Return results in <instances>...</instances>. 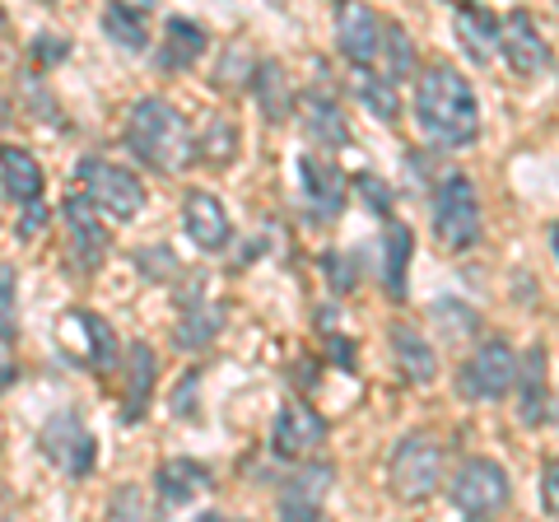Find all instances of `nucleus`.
<instances>
[{
	"label": "nucleus",
	"instance_id": "f257e3e1",
	"mask_svg": "<svg viewBox=\"0 0 559 522\" xmlns=\"http://www.w3.org/2000/svg\"><path fill=\"white\" fill-rule=\"evenodd\" d=\"M415 121L439 145H471L480 135V103L457 66H429L415 84Z\"/></svg>",
	"mask_w": 559,
	"mask_h": 522
},
{
	"label": "nucleus",
	"instance_id": "f03ea898",
	"mask_svg": "<svg viewBox=\"0 0 559 522\" xmlns=\"http://www.w3.org/2000/svg\"><path fill=\"white\" fill-rule=\"evenodd\" d=\"M127 150L140 164L159 168V173H182L197 164V145H191V131L182 112L173 108L168 98L145 94L131 103L127 112Z\"/></svg>",
	"mask_w": 559,
	"mask_h": 522
},
{
	"label": "nucleus",
	"instance_id": "7ed1b4c3",
	"mask_svg": "<svg viewBox=\"0 0 559 522\" xmlns=\"http://www.w3.org/2000/svg\"><path fill=\"white\" fill-rule=\"evenodd\" d=\"M433 238L448 252H466L480 242V197L466 173H448L433 187Z\"/></svg>",
	"mask_w": 559,
	"mask_h": 522
},
{
	"label": "nucleus",
	"instance_id": "20e7f679",
	"mask_svg": "<svg viewBox=\"0 0 559 522\" xmlns=\"http://www.w3.org/2000/svg\"><path fill=\"white\" fill-rule=\"evenodd\" d=\"M439 476H443V448L439 439L429 434H406L392 452V495L419 503L439 490Z\"/></svg>",
	"mask_w": 559,
	"mask_h": 522
},
{
	"label": "nucleus",
	"instance_id": "39448f33",
	"mask_svg": "<svg viewBox=\"0 0 559 522\" xmlns=\"http://www.w3.org/2000/svg\"><path fill=\"white\" fill-rule=\"evenodd\" d=\"M80 182H84V201L108 211L112 220H135L145 211V182L131 168L103 164V159H80Z\"/></svg>",
	"mask_w": 559,
	"mask_h": 522
},
{
	"label": "nucleus",
	"instance_id": "423d86ee",
	"mask_svg": "<svg viewBox=\"0 0 559 522\" xmlns=\"http://www.w3.org/2000/svg\"><path fill=\"white\" fill-rule=\"evenodd\" d=\"M57 345L75 364H84V369H112V359H117L112 322L98 318V312H90V308H70L57 322Z\"/></svg>",
	"mask_w": 559,
	"mask_h": 522
},
{
	"label": "nucleus",
	"instance_id": "0eeeda50",
	"mask_svg": "<svg viewBox=\"0 0 559 522\" xmlns=\"http://www.w3.org/2000/svg\"><path fill=\"white\" fill-rule=\"evenodd\" d=\"M518 382V355L509 341H485L476 355L462 364L457 373V392L466 402H499L503 392H513Z\"/></svg>",
	"mask_w": 559,
	"mask_h": 522
},
{
	"label": "nucleus",
	"instance_id": "6e6552de",
	"mask_svg": "<svg viewBox=\"0 0 559 522\" xmlns=\"http://www.w3.org/2000/svg\"><path fill=\"white\" fill-rule=\"evenodd\" d=\"M452 503L466 518H489L509 503V472L489 458H466L452 472Z\"/></svg>",
	"mask_w": 559,
	"mask_h": 522
},
{
	"label": "nucleus",
	"instance_id": "1a4fd4ad",
	"mask_svg": "<svg viewBox=\"0 0 559 522\" xmlns=\"http://www.w3.org/2000/svg\"><path fill=\"white\" fill-rule=\"evenodd\" d=\"M43 452H47V462L61 466V472L90 476L94 462H98V439L84 429V420L75 411H61V415H51V420L43 425Z\"/></svg>",
	"mask_w": 559,
	"mask_h": 522
},
{
	"label": "nucleus",
	"instance_id": "9d476101",
	"mask_svg": "<svg viewBox=\"0 0 559 522\" xmlns=\"http://www.w3.org/2000/svg\"><path fill=\"white\" fill-rule=\"evenodd\" d=\"M326 443V420L312 406L304 402H285L275 415V429H271V448L280 462H304L312 458Z\"/></svg>",
	"mask_w": 559,
	"mask_h": 522
},
{
	"label": "nucleus",
	"instance_id": "9b49d317",
	"mask_svg": "<svg viewBox=\"0 0 559 522\" xmlns=\"http://www.w3.org/2000/svg\"><path fill=\"white\" fill-rule=\"evenodd\" d=\"M336 47L355 71H369L382 57V20L369 5H341L336 10Z\"/></svg>",
	"mask_w": 559,
	"mask_h": 522
},
{
	"label": "nucleus",
	"instance_id": "f8f14e48",
	"mask_svg": "<svg viewBox=\"0 0 559 522\" xmlns=\"http://www.w3.org/2000/svg\"><path fill=\"white\" fill-rule=\"evenodd\" d=\"M499 47H503V61H509L518 75H540L550 66V47L527 10H513L509 20L499 24Z\"/></svg>",
	"mask_w": 559,
	"mask_h": 522
},
{
	"label": "nucleus",
	"instance_id": "ddd939ff",
	"mask_svg": "<svg viewBox=\"0 0 559 522\" xmlns=\"http://www.w3.org/2000/svg\"><path fill=\"white\" fill-rule=\"evenodd\" d=\"M66 224H70V261L80 271H98L103 257H108V229L98 224L94 205L84 201V191L66 197Z\"/></svg>",
	"mask_w": 559,
	"mask_h": 522
},
{
	"label": "nucleus",
	"instance_id": "4468645a",
	"mask_svg": "<svg viewBox=\"0 0 559 522\" xmlns=\"http://www.w3.org/2000/svg\"><path fill=\"white\" fill-rule=\"evenodd\" d=\"M182 224H187L191 242H197V248H205V252H219V248H229V238H234L229 211H224V201L215 197V191H187Z\"/></svg>",
	"mask_w": 559,
	"mask_h": 522
},
{
	"label": "nucleus",
	"instance_id": "2eb2a0df",
	"mask_svg": "<svg viewBox=\"0 0 559 522\" xmlns=\"http://www.w3.org/2000/svg\"><path fill=\"white\" fill-rule=\"evenodd\" d=\"M304 187H308V201H312V211L318 215H341L345 211V197H349V182H345V173L326 159V154H304Z\"/></svg>",
	"mask_w": 559,
	"mask_h": 522
},
{
	"label": "nucleus",
	"instance_id": "dca6fc26",
	"mask_svg": "<svg viewBox=\"0 0 559 522\" xmlns=\"http://www.w3.org/2000/svg\"><path fill=\"white\" fill-rule=\"evenodd\" d=\"M546 369H550V359H546V345H532L527 355L518 359V415H522V425H540L546 420Z\"/></svg>",
	"mask_w": 559,
	"mask_h": 522
},
{
	"label": "nucleus",
	"instance_id": "f3484780",
	"mask_svg": "<svg viewBox=\"0 0 559 522\" xmlns=\"http://www.w3.org/2000/svg\"><path fill=\"white\" fill-rule=\"evenodd\" d=\"M0 178H5V197L10 201H20V205L43 201V168H38V159H33L28 150L0 145Z\"/></svg>",
	"mask_w": 559,
	"mask_h": 522
},
{
	"label": "nucleus",
	"instance_id": "a211bd4d",
	"mask_svg": "<svg viewBox=\"0 0 559 522\" xmlns=\"http://www.w3.org/2000/svg\"><path fill=\"white\" fill-rule=\"evenodd\" d=\"M388 341H392V355H396V369L406 373L411 382H433V373H439V355L429 351V341L415 332V327H406V322H396L392 332H388Z\"/></svg>",
	"mask_w": 559,
	"mask_h": 522
},
{
	"label": "nucleus",
	"instance_id": "6ab92c4d",
	"mask_svg": "<svg viewBox=\"0 0 559 522\" xmlns=\"http://www.w3.org/2000/svg\"><path fill=\"white\" fill-rule=\"evenodd\" d=\"M452 28H457L466 57L476 61V66H485L489 57H495V47H499V20H495L489 10L457 5V14H452Z\"/></svg>",
	"mask_w": 559,
	"mask_h": 522
},
{
	"label": "nucleus",
	"instance_id": "aec40b11",
	"mask_svg": "<svg viewBox=\"0 0 559 522\" xmlns=\"http://www.w3.org/2000/svg\"><path fill=\"white\" fill-rule=\"evenodd\" d=\"M304 131H308V141L318 150H336V145L349 141L345 112L336 108V98H326V94H308L304 98Z\"/></svg>",
	"mask_w": 559,
	"mask_h": 522
},
{
	"label": "nucleus",
	"instance_id": "412c9836",
	"mask_svg": "<svg viewBox=\"0 0 559 522\" xmlns=\"http://www.w3.org/2000/svg\"><path fill=\"white\" fill-rule=\"evenodd\" d=\"M154 485H159L164 503H191L201 490H210V472L191 458H168L159 472H154Z\"/></svg>",
	"mask_w": 559,
	"mask_h": 522
},
{
	"label": "nucleus",
	"instance_id": "4be33fe9",
	"mask_svg": "<svg viewBox=\"0 0 559 522\" xmlns=\"http://www.w3.org/2000/svg\"><path fill=\"white\" fill-rule=\"evenodd\" d=\"M154 373H159V364H154V351L145 341L131 345V382H127V406H121V420L135 425L145 420V406L154 396Z\"/></svg>",
	"mask_w": 559,
	"mask_h": 522
},
{
	"label": "nucleus",
	"instance_id": "5701e85b",
	"mask_svg": "<svg viewBox=\"0 0 559 522\" xmlns=\"http://www.w3.org/2000/svg\"><path fill=\"white\" fill-rule=\"evenodd\" d=\"M205 28L191 20H168L164 28V47H159V71H187L191 61L205 51Z\"/></svg>",
	"mask_w": 559,
	"mask_h": 522
},
{
	"label": "nucleus",
	"instance_id": "b1692460",
	"mask_svg": "<svg viewBox=\"0 0 559 522\" xmlns=\"http://www.w3.org/2000/svg\"><path fill=\"white\" fill-rule=\"evenodd\" d=\"M219 327H224V304H191L182 312L173 341H178V351H205V345L219 336Z\"/></svg>",
	"mask_w": 559,
	"mask_h": 522
},
{
	"label": "nucleus",
	"instance_id": "393cba45",
	"mask_svg": "<svg viewBox=\"0 0 559 522\" xmlns=\"http://www.w3.org/2000/svg\"><path fill=\"white\" fill-rule=\"evenodd\" d=\"M252 94L261 103L266 121H285L289 117V80H285V66L280 61H261L252 71Z\"/></svg>",
	"mask_w": 559,
	"mask_h": 522
},
{
	"label": "nucleus",
	"instance_id": "a878e982",
	"mask_svg": "<svg viewBox=\"0 0 559 522\" xmlns=\"http://www.w3.org/2000/svg\"><path fill=\"white\" fill-rule=\"evenodd\" d=\"M103 33L117 43V47H127V51H145L150 47V28H145V5H108L103 10Z\"/></svg>",
	"mask_w": 559,
	"mask_h": 522
},
{
	"label": "nucleus",
	"instance_id": "bb28decb",
	"mask_svg": "<svg viewBox=\"0 0 559 522\" xmlns=\"http://www.w3.org/2000/svg\"><path fill=\"white\" fill-rule=\"evenodd\" d=\"M415 71V43H411V33L401 28V24H382V80L396 84L406 80Z\"/></svg>",
	"mask_w": 559,
	"mask_h": 522
},
{
	"label": "nucleus",
	"instance_id": "cd10ccee",
	"mask_svg": "<svg viewBox=\"0 0 559 522\" xmlns=\"http://www.w3.org/2000/svg\"><path fill=\"white\" fill-rule=\"evenodd\" d=\"M331 481H336V472L322 462V466H304L294 481H285V490H280V503H299V509H318L322 495L331 490Z\"/></svg>",
	"mask_w": 559,
	"mask_h": 522
},
{
	"label": "nucleus",
	"instance_id": "c85d7f7f",
	"mask_svg": "<svg viewBox=\"0 0 559 522\" xmlns=\"http://www.w3.org/2000/svg\"><path fill=\"white\" fill-rule=\"evenodd\" d=\"M411 248H415L411 229H406V224H401V220H392V224H388V289H392V299H406Z\"/></svg>",
	"mask_w": 559,
	"mask_h": 522
},
{
	"label": "nucleus",
	"instance_id": "c756f323",
	"mask_svg": "<svg viewBox=\"0 0 559 522\" xmlns=\"http://www.w3.org/2000/svg\"><path fill=\"white\" fill-rule=\"evenodd\" d=\"M355 94H359V103L369 108L373 117H382V121H396V112H401V103H396V90L382 75H373V71H359L355 75Z\"/></svg>",
	"mask_w": 559,
	"mask_h": 522
},
{
	"label": "nucleus",
	"instance_id": "7c9ffc66",
	"mask_svg": "<svg viewBox=\"0 0 559 522\" xmlns=\"http://www.w3.org/2000/svg\"><path fill=\"white\" fill-rule=\"evenodd\" d=\"M201 154H210L215 164H229L234 159V127L229 121H210L205 141H201Z\"/></svg>",
	"mask_w": 559,
	"mask_h": 522
},
{
	"label": "nucleus",
	"instance_id": "2f4dec72",
	"mask_svg": "<svg viewBox=\"0 0 559 522\" xmlns=\"http://www.w3.org/2000/svg\"><path fill=\"white\" fill-rule=\"evenodd\" d=\"M135 261H140V271H145L150 281H164V275L178 271V257H173V248H140Z\"/></svg>",
	"mask_w": 559,
	"mask_h": 522
},
{
	"label": "nucleus",
	"instance_id": "473e14b6",
	"mask_svg": "<svg viewBox=\"0 0 559 522\" xmlns=\"http://www.w3.org/2000/svg\"><path fill=\"white\" fill-rule=\"evenodd\" d=\"M322 271H326V281L336 285V294H349L359 285V271H349V257H341V252H326L322 257Z\"/></svg>",
	"mask_w": 559,
	"mask_h": 522
},
{
	"label": "nucleus",
	"instance_id": "72a5a7b5",
	"mask_svg": "<svg viewBox=\"0 0 559 522\" xmlns=\"http://www.w3.org/2000/svg\"><path fill=\"white\" fill-rule=\"evenodd\" d=\"M355 187H359V197L369 201L378 215H388V211H392V191H388V182H378L373 173H364V178H355Z\"/></svg>",
	"mask_w": 559,
	"mask_h": 522
},
{
	"label": "nucleus",
	"instance_id": "f704fd0d",
	"mask_svg": "<svg viewBox=\"0 0 559 522\" xmlns=\"http://www.w3.org/2000/svg\"><path fill=\"white\" fill-rule=\"evenodd\" d=\"M112 522H145V509H140L135 485H121V490H117V499H112Z\"/></svg>",
	"mask_w": 559,
	"mask_h": 522
},
{
	"label": "nucleus",
	"instance_id": "c9c22d12",
	"mask_svg": "<svg viewBox=\"0 0 559 522\" xmlns=\"http://www.w3.org/2000/svg\"><path fill=\"white\" fill-rule=\"evenodd\" d=\"M14 322H20V312H14V281L0 275V336L5 341H14Z\"/></svg>",
	"mask_w": 559,
	"mask_h": 522
},
{
	"label": "nucleus",
	"instance_id": "e433bc0d",
	"mask_svg": "<svg viewBox=\"0 0 559 522\" xmlns=\"http://www.w3.org/2000/svg\"><path fill=\"white\" fill-rule=\"evenodd\" d=\"M43 224H47V205H43V201H33V205H24V215L14 220V234H20V238H38V234H43Z\"/></svg>",
	"mask_w": 559,
	"mask_h": 522
},
{
	"label": "nucleus",
	"instance_id": "4c0bfd02",
	"mask_svg": "<svg viewBox=\"0 0 559 522\" xmlns=\"http://www.w3.org/2000/svg\"><path fill=\"white\" fill-rule=\"evenodd\" d=\"M540 503H546V513H559V462H550L540 476Z\"/></svg>",
	"mask_w": 559,
	"mask_h": 522
},
{
	"label": "nucleus",
	"instance_id": "58836bf2",
	"mask_svg": "<svg viewBox=\"0 0 559 522\" xmlns=\"http://www.w3.org/2000/svg\"><path fill=\"white\" fill-rule=\"evenodd\" d=\"M439 318H448L452 327H462V332H476V312H457V299H439Z\"/></svg>",
	"mask_w": 559,
	"mask_h": 522
},
{
	"label": "nucleus",
	"instance_id": "ea45409f",
	"mask_svg": "<svg viewBox=\"0 0 559 522\" xmlns=\"http://www.w3.org/2000/svg\"><path fill=\"white\" fill-rule=\"evenodd\" d=\"M280 522H331L322 509H299V503H280Z\"/></svg>",
	"mask_w": 559,
	"mask_h": 522
},
{
	"label": "nucleus",
	"instance_id": "a19ab883",
	"mask_svg": "<svg viewBox=\"0 0 559 522\" xmlns=\"http://www.w3.org/2000/svg\"><path fill=\"white\" fill-rule=\"evenodd\" d=\"M33 51H38V61H61L66 51H70V43H66V38H51V33H43Z\"/></svg>",
	"mask_w": 559,
	"mask_h": 522
},
{
	"label": "nucleus",
	"instance_id": "79ce46f5",
	"mask_svg": "<svg viewBox=\"0 0 559 522\" xmlns=\"http://www.w3.org/2000/svg\"><path fill=\"white\" fill-rule=\"evenodd\" d=\"M14 378H20V373H14V359H10V341L0 336V392H5Z\"/></svg>",
	"mask_w": 559,
	"mask_h": 522
},
{
	"label": "nucleus",
	"instance_id": "37998d69",
	"mask_svg": "<svg viewBox=\"0 0 559 522\" xmlns=\"http://www.w3.org/2000/svg\"><path fill=\"white\" fill-rule=\"evenodd\" d=\"M191 392H197V373H187L182 378V392H178V411L187 415V420H191Z\"/></svg>",
	"mask_w": 559,
	"mask_h": 522
},
{
	"label": "nucleus",
	"instance_id": "c03bdc74",
	"mask_svg": "<svg viewBox=\"0 0 559 522\" xmlns=\"http://www.w3.org/2000/svg\"><path fill=\"white\" fill-rule=\"evenodd\" d=\"M550 242H555V257H559V224H555V234H550Z\"/></svg>",
	"mask_w": 559,
	"mask_h": 522
},
{
	"label": "nucleus",
	"instance_id": "a18cd8bd",
	"mask_svg": "<svg viewBox=\"0 0 559 522\" xmlns=\"http://www.w3.org/2000/svg\"><path fill=\"white\" fill-rule=\"evenodd\" d=\"M555 429H559V402H555Z\"/></svg>",
	"mask_w": 559,
	"mask_h": 522
},
{
	"label": "nucleus",
	"instance_id": "49530a36",
	"mask_svg": "<svg viewBox=\"0 0 559 522\" xmlns=\"http://www.w3.org/2000/svg\"><path fill=\"white\" fill-rule=\"evenodd\" d=\"M201 522H224V518H201Z\"/></svg>",
	"mask_w": 559,
	"mask_h": 522
},
{
	"label": "nucleus",
	"instance_id": "de8ad7c7",
	"mask_svg": "<svg viewBox=\"0 0 559 522\" xmlns=\"http://www.w3.org/2000/svg\"><path fill=\"white\" fill-rule=\"evenodd\" d=\"M0 24H5V10H0Z\"/></svg>",
	"mask_w": 559,
	"mask_h": 522
}]
</instances>
